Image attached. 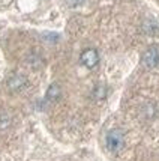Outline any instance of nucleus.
<instances>
[{
	"mask_svg": "<svg viewBox=\"0 0 159 161\" xmlns=\"http://www.w3.org/2000/svg\"><path fill=\"white\" fill-rule=\"evenodd\" d=\"M158 63H159V47L158 45H150L141 56V65L144 68H147V69H152V68L158 66Z\"/></svg>",
	"mask_w": 159,
	"mask_h": 161,
	"instance_id": "f03ea898",
	"label": "nucleus"
},
{
	"mask_svg": "<svg viewBox=\"0 0 159 161\" xmlns=\"http://www.w3.org/2000/svg\"><path fill=\"white\" fill-rule=\"evenodd\" d=\"M6 84L11 91H21V89L27 84V80H26L24 75H21V74H12L11 77L8 78Z\"/></svg>",
	"mask_w": 159,
	"mask_h": 161,
	"instance_id": "20e7f679",
	"label": "nucleus"
},
{
	"mask_svg": "<svg viewBox=\"0 0 159 161\" xmlns=\"http://www.w3.org/2000/svg\"><path fill=\"white\" fill-rule=\"evenodd\" d=\"M93 97L96 99H104L105 98V87L102 86H96L95 91H93Z\"/></svg>",
	"mask_w": 159,
	"mask_h": 161,
	"instance_id": "423d86ee",
	"label": "nucleus"
},
{
	"mask_svg": "<svg viewBox=\"0 0 159 161\" xmlns=\"http://www.w3.org/2000/svg\"><path fill=\"white\" fill-rule=\"evenodd\" d=\"M80 62L83 63L86 68H95L98 63H99V53L95 48H87L84 50L80 56Z\"/></svg>",
	"mask_w": 159,
	"mask_h": 161,
	"instance_id": "7ed1b4c3",
	"label": "nucleus"
},
{
	"mask_svg": "<svg viewBox=\"0 0 159 161\" xmlns=\"http://www.w3.org/2000/svg\"><path fill=\"white\" fill-rule=\"evenodd\" d=\"M60 86L59 84H51L48 87V91H47V99L48 101H54L60 97Z\"/></svg>",
	"mask_w": 159,
	"mask_h": 161,
	"instance_id": "39448f33",
	"label": "nucleus"
},
{
	"mask_svg": "<svg viewBox=\"0 0 159 161\" xmlns=\"http://www.w3.org/2000/svg\"><path fill=\"white\" fill-rule=\"evenodd\" d=\"M105 145L108 147V151H111V152H119L125 145L123 131L119 130V128H114V130L108 131L107 137H105Z\"/></svg>",
	"mask_w": 159,
	"mask_h": 161,
	"instance_id": "f257e3e1",
	"label": "nucleus"
},
{
	"mask_svg": "<svg viewBox=\"0 0 159 161\" xmlns=\"http://www.w3.org/2000/svg\"><path fill=\"white\" fill-rule=\"evenodd\" d=\"M65 2H66V5H68V6L75 8V6H78V5H81L84 0H65Z\"/></svg>",
	"mask_w": 159,
	"mask_h": 161,
	"instance_id": "0eeeda50",
	"label": "nucleus"
}]
</instances>
